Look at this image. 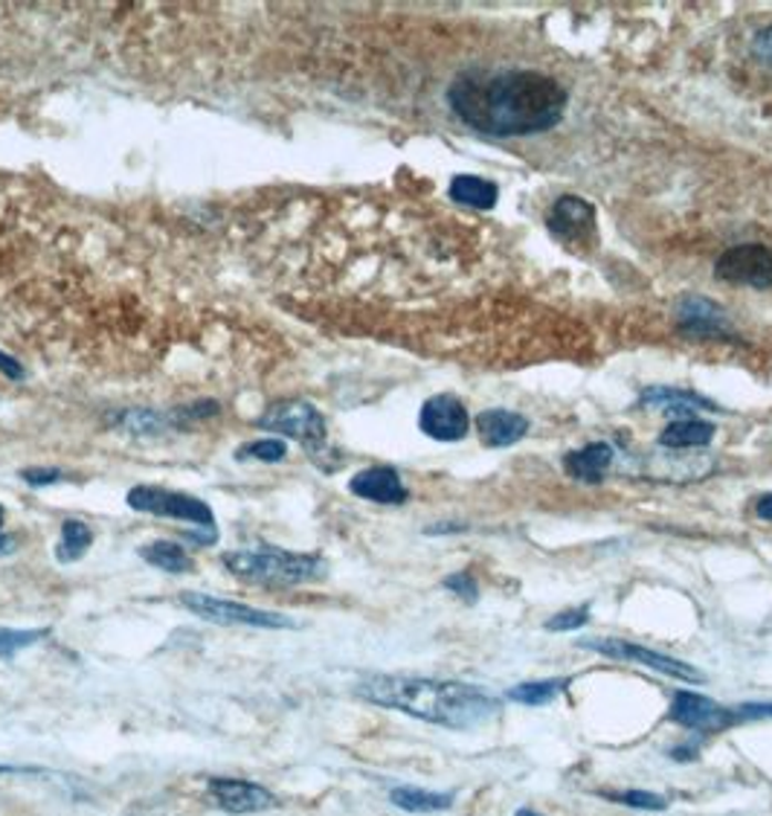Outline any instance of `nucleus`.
I'll list each match as a JSON object with an SVG mask.
<instances>
[{"instance_id": "nucleus-25", "label": "nucleus", "mask_w": 772, "mask_h": 816, "mask_svg": "<svg viewBox=\"0 0 772 816\" xmlns=\"http://www.w3.org/2000/svg\"><path fill=\"white\" fill-rule=\"evenodd\" d=\"M590 622V608L587 605H581V608H566L564 613H557L546 622V631L557 633V631H578L584 624Z\"/></svg>"}, {"instance_id": "nucleus-18", "label": "nucleus", "mask_w": 772, "mask_h": 816, "mask_svg": "<svg viewBox=\"0 0 772 816\" xmlns=\"http://www.w3.org/2000/svg\"><path fill=\"white\" fill-rule=\"evenodd\" d=\"M682 314V329L697 331V334H727L729 320L723 317V311L709 300H686L680 306Z\"/></svg>"}, {"instance_id": "nucleus-4", "label": "nucleus", "mask_w": 772, "mask_h": 816, "mask_svg": "<svg viewBox=\"0 0 772 816\" xmlns=\"http://www.w3.org/2000/svg\"><path fill=\"white\" fill-rule=\"evenodd\" d=\"M255 424L262 431L300 440L309 454H317V451L325 447V419L309 401H282V404H273V407L264 410Z\"/></svg>"}, {"instance_id": "nucleus-17", "label": "nucleus", "mask_w": 772, "mask_h": 816, "mask_svg": "<svg viewBox=\"0 0 772 816\" xmlns=\"http://www.w3.org/2000/svg\"><path fill=\"white\" fill-rule=\"evenodd\" d=\"M641 404H654V407L665 410L677 419L691 416L695 410H718V404H711L709 399L697 393H682V390H671V386H654L641 393Z\"/></svg>"}, {"instance_id": "nucleus-29", "label": "nucleus", "mask_w": 772, "mask_h": 816, "mask_svg": "<svg viewBox=\"0 0 772 816\" xmlns=\"http://www.w3.org/2000/svg\"><path fill=\"white\" fill-rule=\"evenodd\" d=\"M752 53H755L758 62L766 64V68H772V27H766V30L758 32L755 41H752Z\"/></svg>"}, {"instance_id": "nucleus-20", "label": "nucleus", "mask_w": 772, "mask_h": 816, "mask_svg": "<svg viewBox=\"0 0 772 816\" xmlns=\"http://www.w3.org/2000/svg\"><path fill=\"white\" fill-rule=\"evenodd\" d=\"M389 799L407 814H432V810H448L453 805V794H439V791H425V787H395Z\"/></svg>"}, {"instance_id": "nucleus-22", "label": "nucleus", "mask_w": 772, "mask_h": 816, "mask_svg": "<svg viewBox=\"0 0 772 816\" xmlns=\"http://www.w3.org/2000/svg\"><path fill=\"white\" fill-rule=\"evenodd\" d=\"M566 689V680H538V683H520L509 689V701L525 703V706H543L552 703Z\"/></svg>"}, {"instance_id": "nucleus-32", "label": "nucleus", "mask_w": 772, "mask_h": 816, "mask_svg": "<svg viewBox=\"0 0 772 816\" xmlns=\"http://www.w3.org/2000/svg\"><path fill=\"white\" fill-rule=\"evenodd\" d=\"M0 372L7 378H21L23 375V366L15 361V358H9V354L0 352Z\"/></svg>"}, {"instance_id": "nucleus-3", "label": "nucleus", "mask_w": 772, "mask_h": 816, "mask_svg": "<svg viewBox=\"0 0 772 816\" xmlns=\"http://www.w3.org/2000/svg\"><path fill=\"white\" fill-rule=\"evenodd\" d=\"M225 567L232 576L253 581V585L296 587L323 572V558L273 547L236 549V552L225 555Z\"/></svg>"}, {"instance_id": "nucleus-31", "label": "nucleus", "mask_w": 772, "mask_h": 816, "mask_svg": "<svg viewBox=\"0 0 772 816\" xmlns=\"http://www.w3.org/2000/svg\"><path fill=\"white\" fill-rule=\"evenodd\" d=\"M732 717H772V703H752V706L734 709Z\"/></svg>"}, {"instance_id": "nucleus-36", "label": "nucleus", "mask_w": 772, "mask_h": 816, "mask_svg": "<svg viewBox=\"0 0 772 816\" xmlns=\"http://www.w3.org/2000/svg\"><path fill=\"white\" fill-rule=\"evenodd\" d=\"M0 526H3V508H0Z\"/></svg>"}, {"instance_id": "nucleus-27", "label": "nucleus", "mask_w": 772, "mask_h": 816, "mask_svg": "<svg viewBox=\"0 0 772 816\" xmlns=\"http://www.w3.org/2000/svg\"><path fill=\"white\" fill-rule=\"evenodd\" d=\"M613 799L627 805V808H641V810H663L665 808L663 796L650 794V791H622V794H613Z\"/></svg>"}, {"instance_id": "nucleus-14", "label": "nucleus", "mask_w": 772, "mask_h": 816, "mask_svg": "<svg viewBox=\"0 0 772 816\" xmlns=\"http://www.w3.org/2000/svg\"><path fill=\"white\" fill-rule=\"evenodd\" d=\"M477 433L482 445L509 447L518 445L529 433V422L520 413H511V410H486V413L477 416Z\"/></svg>"}, {"instance_id": "nucleus-35", "label": "nucleus", "mask_w": 772, "mask_h": 816, "mask_svg": "<svg viewBox=\"0 0 772 816\" xmlns=\"http://www.w3.org/2000/svg\"><path fill=\"white\" fill-rule=\"evenodd\" d=\"M518 816H538V814H532V810H520Z\"/></svg>"}, {"instance_id": "nucleus-10", "label": "nucleus", "mask_w": 772, "mask_h": 816, "mask_svg": "<svg viewBox=\"0 0 772 816\" xmlns=\"http://www.w3.org/2000/svg\"><path fill=\"white\" fill-rule=\"evenodd\" d=\"M418 427L436 442H459L468 436L471 419H468V410L462 407L459 399L436 395V399L425 401V407L418 413Z\"/></svg>"}, {"instance_id": "nucleus-28", "label": "nucleus", "mask_w": 772, "mask_h": 816, "mask_svg": "<svg viewBox=\"0 0 772 816\" xmlns=\"http://www.w3.org/2000/svg\"><path fill=\"white\" fill-rule=\"evenodd\" d=\"M445 587H448L450 593H456L462 601H477V585H473L471 576H465V572H456V576L445 578Z\"/></svg>"}, {"instance_id": "nucleus-5", "label": "nucleus", "mask_w": 772, "mask_h": 816, "mask_svg": "<svg viewBox=\"0 0 772 816\" xmlns=\"http://www.w3.org/2000/svg\"><path fill=\"white\" fill-rule=\"evenodd\" d=\"M180 605H184L189 613H195V617H201L207 619V622L216 624H239V628H291V624H294L288 617H282V613L250 608V605L218 599V596L184 593L180 596Z\"/></svg>"}, {"instance_id": "nucleus-12", "label": "nucleus", "mask_w": 772, "mask_h": 816, "mask_svg": "<svg viewBox=\"0 0 772 816\" xmlns=\"http://www.w3.org/2000/svg\"><path fill=\"white\" fill-rule=\"evenodd\" d=\"M671 721L686 726V730L711 732L727 726L732 721V712L711 701V698H703V694L677 692L671 701Z\"/></svg>"}, {"instance_id": "nucleus-11", "label": "nucleus", "mask_w": 772, "mask_h": 816, "mask_svg": "<svg viewBox=\"0 0 772 816\" xmlns=\"http://www.w3.org/2000/svg\"><path fill=\"white\" fill-rule=\"evenodd\" d=\"M209 799L227 814H259L277 805L271 791L241 778H212L209 782Z\"/></svg>"}, {"instance_id": "nucleus-1", "label": "nucleus", "mask_w": 772, "mask_h": 816, "mask_svg": "<svg viewBox=\"0 0 772 816\" xmlns=\"http://www.w3.org/2000/svg\"><path fill=\"white\" fill-rule=\"evenodd\" d=\"M453 114L488 137H529L564 120L566 91L538 70L465 73L450 85Z\"/></svg>"}, {"instance_id": "nucleus-8", "label": "nucleus", "mask_w": 772, "mask_h": 816, "mask_svg": "<svg viewBox=\"0 0 772 816\" xmlns=\"http://www.w3.org/2000/svg\"><path fill=\"white\" fill-rule=\"evenodd\" d=\"M549 230L570 247H593L598 239V227H595V209L584 198L564 195L555 200V207L549 209Z\"/></svg>"}, {"instance_id": "nucleus-30", "label": "nucleus", "mask_w": 772, "mask_h": 816, "mask_svg": "<svg viewBox=\"0 0 772 816\" xmlns=\"http://www.w3.org/2000/svg\"><path fill=\"white\" fill-rule=\"evenodd\" d=\"M23 479L32 486H46V483L62 479V471H23Z\"/></svg>"}, {"instance_id": "nucleus-26", "label": "nucleus", "mask_w": 772, "mask_h": 816, "mask_svg": "<svg viewBox=\"0 0 772 816\" xmlns=\"http://www.w3.org/2000/svg\"><path fill=\"white\" fill-rule=\"evenodd\" d=\"M288 454V445L282 440H262V442H250L241 456H253V459H262V463H279V459H285Z\"/></svg>"}, {"instance_id": "nucleus-15", "label": "nucleus", "mask_w": 772, "mask_h": 816, "mask_svg": "<svg viewBox=\"0 0 772 816\" xmlns=\"http://www.w3.org/2000/svg\"><path fill=\"white\" fill-rule=\"evenodd\" d=\"M564 465L570 477L581 479V483H602L613 465V447L607 442H593V445L566 454Z\"/></svg>"}, {"instance_id": "nucleus-19", "label": "nucleus", "mask_w": 772, "mask_h": 816, "mask_svg": "<svg viewBox=\"0 0 772 816\" xmlns=\"http://www.w3.org/2000/svg\"><path fill=\"white\" fill-rule=\"evenodd\" d=\"M450 198H453L456 204H462V207L494 209L500 195H497V186L482 180V177L459 175L450 180Z\"/></svg>"}, {"instance_id": "nucleus-16", "label": "nucleus", "mask_w": 772, "mask_h": 816, "mask_svg": "<svg viewBox=\"0 0 772 816\" xmlns=\"http://www.w3.org/2000/svg\"><path fill=\"white\" fill-rule=\"evenodd\" d=\"M714 440V424L697 416L674 419L659 436V445L668 451H688V447H706Z\"/></svg>"}, {"instance_id": "nucleus-9", "label": "nucleus", "mask_w": 772, "mask_h": 816, "mask_svg": "<svg viewBox=\"0 0 772 816\" xmlns=\"http://www.w3.org/2000/svg\"><path fill=\"white\" fill-rule=\"evenodd\" d=\"M581 645L593 648V651H598V654H604V657H613V660L641 662V665H648V669L659 671V674L688 680V683H700V680H706L703 674L695 669V665H688V662L677 660V657H668V654H659V651H650V648H645V645H636V642L584 640Z\"/></svg>"}, {"instance_id": "nucleus-7", "label": "nucleus", "mask_w": 772, "mask_h": 816, "mask_svg": "<svg viewBox=\"0 0 772 816\" xmlns=\"http://www.w3.org/2000/svg\"><path fill=\"white\" fill-rule=\"evenodd\" d=\"M714 277L729 286L770 288L772 286V250L764 245H738L714 262Z\"/></svg>"}, {"instance_id": "nucleus-2", "label": "nucleus", "mask_w": 772, "mask_h": 816, "mask_svg": "<svg viewBox=\"0 0 772 816\" xmlns=\"http://www.w3.org/2000/svg\"><path fill=\"white\" fill-rule=\"evenodd\" d=\"M357 694L375 706L395 709L418 721L450 726V730H468L497 712V703L486 692L468 683H453V680L378 674L357 685Z\"/></svg>"}, {"instance_id": "nucleus-23", "label": "nucleus", "mask_w": 772, "mask_h": 816, "mask_svg": "<svg viewBox=\"0 0 772 816\" xmlns=\"http://www.w3.org/2000/svg\"><path fill=\"white\" fill-rule=\"evenodd\" d=\"M91 544L93 531L82 520H67L62 526V544H59L55 555H59V561H79L91 549Z\"/></svg>"}, {"instance_id": "nucleus-6", "label": "nucleus", "mask_w": 772, "mask_h": 816, "mask_svg": "<svg viewBox=\"0 0 772 816\" xmlns=\"http://www.w3.org/2000/svg\"><path fill=\"white\" fill-rule=\"evenodd\" d=\"M128 506L146 515L171 517V520H189L198 526H212V508L198 497L180 492H166L155 486H137L128 492Z\"/></svg>"}, {"instance_id": "nucleus-33", "label": "nucleus", "mask_w": 772, "mask_h": 816, "mask_svg": "<svg viewBox=\"0 0 772 816\" xmlns=\"http://www.w3.org/2000/svg\"><path fill=\"white\" fill-rule=\"evenodd\" d=\"M755 515L761 517V520H772V494H764V497H758Z\"/></svg>"}, {"instance_id": "nucleus-13", "label": "nucleus", "mask_w": 772, "mask_h": 816, "mask_svg": "<svg viewBox=\"0 0 772 816\" xmlns=\"http://www.w3.org/2000/svg\"><path fill=\"white\" fill-rule=\"evenodd\" d=\"M348 488H352V494H357V497H364V500L372 503H384V506H395V503L407 500V486H404L401 477H398V471L384 468V465L355 474L352 483H348Z\"/></svg>"}, {"instance_id": "nucleus-21", "label": "nucleus", "mask_w": 772, "mask_h": 816, "mask_svg": "<svg viewBox=\"0 0 772 816\" xmlns=\"http://www.w3.org/2000/svg\"><path fill=\"white\" fill-rule=\"evenodd\" d=\"M143 555V561H148L152 567H160L166 572H189L192 570V561H189V555L180 544L175 540H155V544H146V547L139 549Z\"/></svg>"}, {"instance_id": "nucleus-24", "label": "nucleus", "mask_w": 772, "mask_h": 816, "mask_svg": "<svg viewBox=\"0 0 772 816\" xmlns=\"http://www.w3.org/2000/svg\"><path fill=\"white\" fill-rule=\"evenodd\" d=\"M46 631L44 628H30V631H12V628H0V657L9 660L15 657L23 648L35 645L39 640H44Z\"/></svg>"}, {"instance_id": "nucleus-34", "label": "nucleus", "mask_w": 772, "mask_h": 816, "mask_svg": "<svg viewBox=\"0 0 772 816\" xmlns=\"http://www.w3.org/2000/svg\"><path fill=\"white\" fill-rule=\"evenodd\" d=\"M7 549H12V540L7 535H0V552H7Z\"/></svg>"}]
</instances>
